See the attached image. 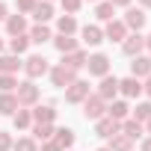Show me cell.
Returning a JSON list of instances; mask_svg holds the SVG:
<instances>
[{
	"label": "cell",
	"mask_w": 151,
	"mask_h": 151,
	"mask_svg": "<svg viewBox=\"0 0 151 151\" xmlns=\"http://www.w3.org/2000/svg\"><path fill=\"white\" fill-rule=\"evenodd\" d=\"M15 3H18V12H21V15H30V12L36 9L39 0H15Z\"/></svg>",
	"instance_id": "35"
},
{
	"label": "cell",
	"mask_w": 151,
	"mask_h": 151,
	"mask_svg": "<svg viewBox=\"0 0 151 151\" xmlns=\"http://www.w3.org/2000/svg\"><path fill=\"white\" fill-rule=\"evenodd\" d=\"M92 3H98V0H92Z\"/></svg>",
	"instance_id": "49"
},
{
	"label": "cell",
	"mask_w": 151,
	"mask_h": 151,
	"mask_svg": "<svg viewBox=\"0 0 151 151\" xmlns=\"http://www.w3.org/2000/svg\"><path fill=\"white\" fill-rule=\"evenodd\" d=\"M47 74H50L53 86H62V89H68L74 80H77V71H71V68H65V65H53Z\"/></svg>",
	"instance_id": "4"
},
{
	"label": "cell",
	"mask_w": 151,
	"mask_h": 151,
	"mask_svg": "<svg viewBox=\"0 0 151 151\" xmlns=\"http://www.w3.org/2000/svg\"><path fill=\"white\" fill-rule=\"evenodd\" d=\"M107 116H110V119H116V122H124V119L130 116L127 101H122V98H119V101H110V104H107Z\"/></svg>",
	"instance_id": "16"
},
{
	"label": "cell",
	"mask_w": 151,
	"mask_h": 151,
	"mask_svg": "<svg viewBox=\"0 0 151 151\" xmlns=\"http://www.w3.org/2000/svg\"><path fill=\"white\" fill-rule=\"evenodd\" d=\"M142 47H145V36H139V33H127L122 42V53H127V56H139Z\"/></svg>",
	"instance_id": "9"
},
{
	"label": "cell",
	"mask_w": 151,
	"mask_h": 151,
	"mask_svg": "<svg viewBox=\"0 0 151 151\" xmlns=\"http://www.w3.org/2000/svg\"><path fill=\"white\" fill-rule=\"evenodd\" d=\"M42 151H62V148H59L53 139H47V142H42Z\"/></svg>",
	"instance_id": "38"
},
{
	"label": "cell",
	"mask_w": 151,
	"mask_h": 151,
	"mask_svg": "<svg viewBox=\"0 0 151 151\" xmlns=\"http://www.w3.org/2000/svg\"><path fill=\"white\" fill-rule=\"evenodd\" d=\"M18 107H21V104H18L15 92H0V116H15Z\"/></svg>",
	"instance_id": "19"
},
{
	"label": "cell",
	"mask_w": 151,
	"mask_h": 151,
	"mask_svg": "<svg viewBox=\"0 0 151 151\" xmlns=\"http://www.w3.org/2000/svg\"><path fill=\"white\" fill-rule=\"evenodd\" d=\"M53 124H33V133H36V139L39 142H47V139H53Z\"/></svg>",
	"instance_id": "32"
},
{
	"label": "cell",
	"mask_w": 151,
	"mask_h": 151,
	"mask_svg": "<svg viewBox=\"0 0 151 151\" xmlns=\"http://www.w3.org/2000/svg\"><path fill=\"white\" fill-rule=\"evenodd\" d=\"M12 142H15V139H12L6 130H0V151H12Z\"/></svg>",
	"instance_id": "37"
},
{
	"label": "cell",
	"mask_w": 151,
	"mask_h": 151,
	"mask_svg": "<svg viewBox=\"0 0 151 151\" xmlns=\"http://www.w3.org/2000/svg\"><path fill=\"white\" fill-rule=\"evenodd\" d=\"M0 53H3V42H0Z\"/></svg>",
	"instance_id": "46"
},
{
	"label": "cell",
	"mask_w": 151,
	"mask_h": 151,
	"mask_svg": "<svg viewBox=\"0 0 151 151\" xmlns=\"http://www.w3.org/2000/svg\"><path fill=\"white\" fill-rule=\"evenodd\" d=\"M80 36H83L86 45H101V42H104V30H101L98 24H86V27L80 30Z\"/></svg>",
	"instance_id": "20"
},
{
	"label": "cell",
	"mask_w": 151,
	"mask_h": 151,
	"mask_svg": "<svg viewBox=\"0 0 151 151\" xmlns=\"http://www.w3.org/2000/svg\"><path fill=\"white\" fill-rule=\"evenodd\" d=\"M142 151H151V136H148V139H142Z\"/></svg>",
	"instance_id": "42"
},
{
	"label": "cell",
	"mask_w": 151,
	"mask_h": 151,
	"mask_svg": "<svg viewBox=\"0 0 151 151\" xmlns=\"http://www.w3.org/2000/svg\"><path fill=\"white\" fill-rule=\"evenodd\" d=\"M12 151H39V145H36V139H30V136H21L18 142H12Z\"/></svg>",
	"instance_id": "33"
},
{
	"label": "cell",
	"mask_w": 151,
	"mask_h": 151,
	"mask_svg": "<svg viewBox=\"0 0 151 151\" xmlns=\"http://www.w3.org/2000/svg\"><path fill=\"white\" fill-rule=\"evenodd\" d=\"M110 3H113V6H130L133 0H110Z\"/></svg>",
	"instance_id": "41"
},
{
	"label": "cell",
	"mask_w": 151,
	"mask_h": 151,
	"mask_svg": "<svg viewBox=\"0 0 151 151\" xmlns=\"http://www.w3.org/2000/svg\"><path fill=\"white\" fill-rule=\"evenodd\" d=\"M12 122H15L18 130H27V127H33V113H30L27 107H18L15 116H12Z\"/></svg>",
	"instance_id": "26"
},
{
	"label": "cell",
	"mask_w": 151,
	"mask_h": 151,
	"mask_svg": "<svg viewBox=\"0 0 151 151\" xmlns=\"http://www.w3.org/2000/svg\"><path fill=\"white\" fill-rule=\"evenodd\" d=\"M86 68H89V74H95V77H107L110 74V56L107 53H92L86 59Z\"/></svg>",
	"instance_id": "5"
},
{
	"label": "cell",
	"mask_w": 151,
	"mask_h": 151,
	"mask_svg": "<svg viewBox=\"0 0 151 151\" xmlns=\"http://www.w3.org/2000/svg\"><path fill=\"white\" fill-rule=\"evenodd\" d=\"M110 151H133V139H127L124 133H116V136H110V145H107Z\"/></svg>",
	"instance_id": "28"
},
{
	"label": "cell",
	"mask_w": 151,
	"mask_h": 151,
	"mask_svg": "<svg viewBox=\"0 0 151 151\" xmlns=\"http://www.w3.org/2000/svg\"><path fill=\"white\" fill-rule=\"evenodd\" d=\"M130 119H136L139 124H145L148 119H151V101H142V104H136V110H133V116Z\"/></svg>",
	"instance_id": "31"
},
{
	"label": "cell",
	"mask_w": 151,
	"mask_h": 151,
	"mask_svg": "<svg viewBox=\"0 0 151 151\" xmlns=\"http://www.w3.org/2000/svg\"><path fill=\"white\" fill-rule=\"evenodd\" d=\"M56 30H59V36H74V33H77V18H74V15H59Z\"/></svg>",
	"instance_id": "25"
},
{
	"label": "cell",
	"mask_w": 151,
	"mask_h": 151,
	"mask_svg": "<svg viewBox=\"0 0 151 151\" xmlns=\"http://www.w3.org/2000/svg\"><path fill=\"white\" fill-rule=\"evenodd\" d=\"M6 33H9L12 39H15V36H24V33H27V15H21V12H18V15H9V18H6Z\"/></svg>",
	"instance_id": "12"
},
{
	"label": "cell",
	"mask_w": 151,
	"mask_h": 151,
	"mask_svg": "<svg viewBox=\"0 0 151 151\" xmlns=\"http://www.w3.org/2000/svg\"><path fill=\"white\" fill-rule=\"evenodd\" d=\"M53 45H56V50H59L62 56H68V53L77 50V39H71V36H56Z\"/></svg>",
	"instance_id": "27"
},
{
	"label": "cell",
	"mask_w": 151,
	"mask_h": 151,
	"mask_svg": "<svg viewBox=\"0 0 151 151\" xmlns=\"http://www.w3.org/2000/svg\"><path fill=\"white\" fill-rule=\"evenodd\" d=\"M116 95H119V77H113V74L101 77V83H98V98H101V101H113Z\"/></svg>",
	"instance_id": "8"
},
{
	"label": "cell",
	"mask_w": 151,
	"mask_h": 151,
	"mask_svg": "<svg viewBox=\"0 0 151 151\" xmlns=\"http://www.w3.org/2000/svg\"><path fill=\"white\" fill-rule=\"evenodd\" d=\"M27 36H30V42H33V45H45V42H50V39H53V33H50V27H47V24H36V27H30V33H27Z\"/></svg>",
	"instance_id": "17"
},
{
	"label": "cell",
	"mask_w": 151,
	"mask_h": 151,
	"mask_svg": "<svg viewBox=\"0 0 151 151\" xmlns=\"http://www.w3.org/2000/svg\"><path fill=\"white\" fill-rule=\"evenodd\" d=\"M142 92L151 98V77H145V83H142Z\"/></svg>",
	"instance_id": "39"
},
{
	"label": "cell",
	"mask_w": 151,
	"mask_h": 151,
	"mask_svg": "<svg viewBox=\"0 0 151 151\" xmlns=\"http://www.w3.org/2000/svg\"><path fill=\"white\" fill-rule=\"evenodd\" d=\"M83 6V0H62V9H65V15H74Z\"/></svg>",
	"instance_id": "36"
},
{
	"label": "cell",
	"mask_w": 151,
	"mask_h": 151,
	"mask_svg": "<svg viewBox=\"0 0 151 151\" xmlns=\"http://www.w3.org/2000/svg\"><path fill=\"white\" fill-rule=\"evenodd\" d=\"M24 71H27V77H30V80H36V77H42V74L50 71V65H47V59H45L42 53H33V56L24 59Z\"/></svg>",
	"instance_id": "2"
},
{
	"label": "cell",
	"mask_w": 151,
	"mask_h": 151,
	"mask_svg": "<svg viewBox=\"0 0 151 151\" xmlns=\"http://www.w3.org/2000/svg\"><path fill=\"white\" fill-rule=\"evenodd\" d=\"M53 142H56L62 151H71V145H74V130H71V127H56V130H53Z\"/></svg>",
	"instance_id": "18"
},
{
	"label": "cell",
	"mask_w": 151,
	"mask_h": 151,
	"mask_svg": "<svg viewBox=\"0 0 151 151\" xmlns=\"http://www.w3.org/2000/svg\"><path fill=\"white\" fill-rule=\"evenodd\" d=\"M124 27L127 30H133V33H139L142 27H145V21H148V15H145V9H133V6H127V12H124Z\"/></svg>",
	"instance_id": "7"
},
{
	"label": "cell",
	"mask_w": 151,
	"mask_h": 151,
	"mask_svg": "<svg viewBox=\"0 0 151 151\" xmlns=\"http://www.w3.org/2000/svg\"><path fill=\"white\" fill-rule=\"evenodd\" d=\"M9 18V9H6V3H0V21H6Z\"/></svg>",
	"instance_id": "40"
},
{
	"label": "cell",
	"mask_w": 151,
	"mask_h": 151,
	"mask_svg": "<svg viewBox=\"0 0 151 151\" xmlns=\"http://www.w3.org/2000/svg\"><path fill=\"white\" fill-rule=\"evenodd\" d=\"M119 133H124L127 139H139V136L145 133V127H142V124H139L136 119H124V122H122V130H119Z\"/></svg>",
	"instance_id": "24"
},
{
	"label": "cell",
	"mask_w": 151,
	"mask_h": 151,
	"mask_svg": "<svg viewBox=\"0 0 151 151\" xmlns=\"http://www.w3.org/2000/svg\"><path fill=\"white\" fill-rule=\"evenodd\" d=\"M86 59H89V53L86 50H74V53H68V56H62V62L59 65H65V68H71V71H80L83 65H86Z\"/></svg>",
	"instance_id": "15"
},
{
	"label": "cell",
	"mask_w": 151,
	"mask_h": 151,
	"mask_svg": "<svg viewBox=\"0 0 151 151\" xmlns=\"http://www.w3.org/2000/svg\"><path fill=\"white\" fill-rule=\"evenodd\" d=\"M83 116H86L89 122L104 119V116H107V101H101L98 95H89V98L83 101Z\"/></svg>",
	"instance_id": "3"
},
{
	"label": "cell",
	"mask_w": 151,
	"mask_h": 151,
	"mask_svg": "<svg viewBox=\"0 0 151 151\" xmlns=\"http://www.w3.org/2000/svg\"><path fill=\"white\" fill-rule=\"evenodd\" d=\"M30 113H33V122L36 124H53V119H56V110L53 107H33Z\"/></svg>",
	"instance_id": "21"
},
{
	"label": "cell",
	"mask_w": 151,
	"mask_h": 151,
	"mask_svg": "<svg viewBox=\"0 0 151 151\" xmlns=\"http://www.w3.org/2000/svg\"><path fill=\"white\" fill-rule=\"evenodd\" d=\"M130 77H136V80H145V77H151V56H133V62H130Z\"/></svg>",
	"instance_id": "10"
},
{
	"label": "cell",
	"mask_w": 151,
	"mask_h": 151,
	"mask_svg": "<svg viewBox=\"0 0 151 151\" xmlns=\"http://www.w3.org/2000/svg\"><path fill=\"white\" fill-rule=\"evenodd\" d=\"M124 36H127V27H124V21H107V30H104V39H110V42H124Z\"/></svg>",
	"instance_id": "13"
},
{
	"label": "cell",
	"mask_w": 151,
	"mask_h": 151,
	"mask_svg": "<svg viewBox=\"0 0 151 151\" xmlns=\"http://www.w3.org/2000/svg\"><path fill=\"white\" fill-rule=\"evenodd\" d=\"M142 127H145V133H151V119H148V122H145Z\"/></svg>",
	"instance_id": "44"
},
{
	"label": "cell",
	"mask_w": 151,
	"mask_h": 151,
	"mask_svg": "<svg viewBox=\"0 0 151 151\" xmlns=\"http://www.w3.org/2000/svg\"><path fill=\"white\" fill-rule=\"evenodd\" d=\"M45 3H53V0H45Z\"/></svg>",
	"instance_id": "48"
},
{
	"label": "cell",
	"mask_w": 151,
	"mask_h": 151,
	"mask_svg": "<svg viewBox=\"0 0 151 151\" xmlns=\"http://www.w3.org/2000/svg\"><path fill=\"white\" fill-rule=\"evenodd\" d=\"M15 98H18L21 107H36V101H39V86H36L33 80H24V83H18Z\"/></svg>",
	"instance_id": "1"
},
{
	"label": "cell",
	"mask_w": 151,
	"mask_h": 151,
	"mask_svg": "<svg viewBox=\"0 0 151 151\" xmlns=\"http://www.w3.org/2000/svg\"><path fill=\"white\" fill-rule=\"evenodd\" d=\"M18 68H24V62H18L15 53H0V74H15Z\"/></svg>",
	"instance_id": "22"
},
{
	"label": "cell",
	"mask_w": 151,
	"mask_h": 151,
	"mask_svg": "<svg viewBox=\"0 0 151 151\" xmlns=\"http://www.w3.org/2000/svg\"><path fill=\"white\" fill-rule=\"evenodd\" d=\"M15 89H18L15 74H0V92H15Z\"/></svg>",
	"instance_id": "34"
},
{
	"label": "cell",
	"mask_w": 151,
	"mask_h": 151,
	"mask_svg": "<svg viewBox=\"0 0 151 151\" xmlns=\"http://www.w3.org/2000/svg\"><path fill=\"white\" fill-rule=\"evenodd\" d=\"M119 130H122V122H116V119H110V116H104V119H98V122H95V133H98V136H104V139L116 136Z\"/></svg>",
	"instance_id": "11"
},
{
	"label": "cell",
	"mask_w": 151,
	"mask_h": 151,
	"mask_svg": "<svg viewBox=\"0 0 151 151\" xmlns=\"http://www.w3.org/2000/svg\"><path fill=\"white\" fill-rule=\"evenodd\" d=\"M30 15L36 18V24H47V21L53 18V6H50V3H45V0H39V3H36V9H33Z\"/></svg>",
	"instance_id": "23"
},
{
	"label": "cell",
	"mask_w": 151,
	"mask_h": 151,
	"mask_svg": "<svg viewBox=\"0 0 151 151\" xmlns=\"http://www.w3.org/2000/svg\"><path fill=\"white\" fill-rule=\"evenodd\" d=\"M113 15H116V6L110 3V0H104V3L95 6V18L98 21H113Z\"/></svg>",
	"instance_id": "30"
},
{
	"label": "cell",
	"mask_w": 151,
	"mask_h": 151,
	"mask_svg": "<svg viewBox=\"0 0 151 151\" xmlns=\"http://www.w3.org/2000/svg\"><path fill=\"white\" fill-rule=\"evenodd\" d=\"M139 9H151V0H139Z\"/></svg>",
	"instance_id": "43"
},
{
	"label": "cell",
	"mask_w": 151,
	"mask_h": 151,
	"mask_svg": "<svg viewBox=\"0 0 151 151\" xmlns=\"http://www.w3.org/2000/svg\"><path fill=\"white\" fill-rule=\"evenodd\" d=\"M98 151H110V148H98Z\"/></svg>",
	"instance_id": "47"
},
{
	"label": "cell",
	"mask_w": 151,
	"mask_h": 151,
	"mask_svg": "<svg viewBox=\"0 0 151 151\" xmlns=\"http://www.w3.org/2000/svg\"><path fill=\"white\" fill-rule=\"evenodd\" d=\"M89 98V83L86 80H74L68 89H65V101L68 104H83Z\"/></svg>",
	"instance_id": "6"
},
{
	"label": "cell",
	"mask_w": 151,
	"mask_h": 151,
	"mask_svg": "<svg viewBox=\"0 0 151 151\" xmlns=\"http://www.w3.org/2000/svg\"><path fill=\"white\" fill-rule=\"evenodd\" d=\"M27 47H30V36H27V33H24V36H15V39H9V50H12L15 56L27 53Z\"/></svg>",
	"instance_id": "29"
},
{
	"label": "cell",
	"mask_w": 151,
	"mask_h": 151,
	"mask_svg": "<svg viewBox=\"0 0 151 151\" xmlns=\"http://www.w3.org/2000/svg\"><path fill=\"white\" fill-rule=\"evenodd\" d=\"M145 47H148V50H151V33H148V36H145Z\"/></svg>",
	"instance_id": "45"
},
{
	"label": "cell",
	"mask_w": 151,
	"mask_h": 151,
	"mask_svg": "<svg viewBox=\"0 0 151 151\" xmlns=\"http://www.w3.org/2000/svg\"><path fill=\"white\" fill-rule=\"evenodd\" d=\"M119 92H122L124 98H139V95H142V80L124 77V80H119Z\"/></svg>",
	"instance_id": "14"
}]
</instances>
